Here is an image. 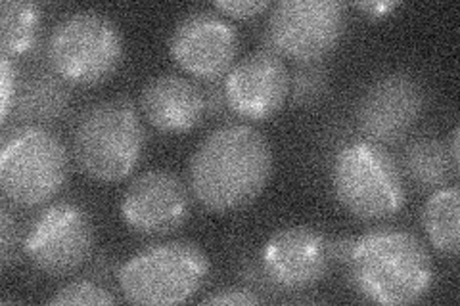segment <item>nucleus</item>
Instances as JSON below:
<instances>
[{"label":"nucleus","instance_id":"nucleus-1","mask_svg":"<svg viewBox=\"0 0 460 306\" xmlns=\"http://www.w3.org/2000/svg\"><path fill=\"white\" fill-rule=\"evenodd\" d=\"M189 172L199 205L215 213L243 209L270 180V144L250 125H223L198 145Z\"/></svg>","mask_w":460,"mask_h":306},{"label":"nucleus","instance_id":"nucleus-2","mask_svg":"<svg viewBox=\"0 0 460 306\" xmlns=\"http://www.w3.org/2000/svg\"><path fill=\"white\" fill-rule=\"evenodd\" d=\"M343 265L358 293L384 306L419 302L436 280L426 245L397 228H378L351 240Z\"/></svg>","mask_w":460,"mask_h":306},{"label":"nucleus","instance_id":"nucleus-3","mask_svg":"<svg viewBox=\"0 0 460 306\" xmlns=\"http://www.w3.org/2000/svg\"><path fill=\"white\" fill-rule=\"evenodd\" d=\"M146 130L133 101L113 98L86 108L74 130V157L86 177L121 182L138 167Z\"/></svg>","mask_w":460,"mask_h":306},{"label":"nucleus","instance_id":"nucleus-4","mask_svg":"<svg viewBox=\"0 0 460 306\" xmlns=\"http://www.w3.org/2000/svg\"><path fill=\"white\" fill-rule=\"evenodd\" d=\"M209 275V258L194 241L150 245L128 258L118 272L125 301L172 306L190 301Z\"/></svg>","mask_w":460,"mask_h":306},{"label":"nucleus","instance_id":"nucleus-5","mask_svg":"<svg viewBox=\"0 0 460 306\" xmlns=\"http://www.w3.org/2000/svg\"><path fill=\"white\" fill-rule=\"evenodd\" d=\"M69 179V153L47 127L22 125L0 145V188L18 207L45 205Z\"/></svg>","mask_w":460,"mask_h":306},{"label":"nucleus","instance_id":"nucleus-6","mask_svg":"<svg viewBox=\"0 0 460 306\" xmlns=\"http://www.w3.org/2000/svg\"><path fill=\"white\" fill-rule=\"evenodd\" d=\"M332 189L340 205L361 221L395 216L407 203V188L395 157L368 140L341 148L332 163Z\"/></svg>","mask_w":460,"mask_h":306},{"label":"nucleus","instance_id":"nucleus-7","mask_svg":"<svg viewBox=\"0 0 460 306\" xmlns=\"http://www.w3.org/2000/svg\"><path fill=\"white\" fill-rule=\"evenodd\" d=\"M47 56L52 71L67 84L94 86L119 69L123 35L104 13L79 10L52 29Z\"/></svg>","mask_w":460,"mask_h":306},{"label":"nucleus","instance_id":"nucleus-8","mask_svg":"<svg viewBox=\"0 0 460 306\" xmlns=\"http://www.w3.org/2000/svg\"><path fill=\"white\" fill-rule=\"evenodd\" d=\"M348 12L338 0H282L272 4L265 39L270 52L299 64L321 62L345 33Z\"/></svg>","mask_w":460,"mask_h":306},{"label":"nucleus","instance_id":"nucleus-9","mask_svg":"<svg viewBox=\"0 0 460 306\" xmlns=\"http://www.w3.org/2000/svg\"><path fill=\"white\" fill-rule=\"evenodd\" d=\"M94 247L91 216L74 203H52L29 228L23 251L31 265L49 275H66L89 260Z\"/></svg>","mask_w":460,"mask_h":306},{"label":"nucleus","instance_id":"nucleus-10","mask_svg":"<svg viewBox=\"0 0 460 306\" xmlns=\"http://www.w3.org/2000/svg\"><path fill=\"white\" fill-rule=\"evenodd\" d=\"M169 52L189 75L208 83L217 81L236 64L238 31L221 13L196 10L177 23Z\"/></svg>","mask_w":460,"mask_h":306},{"label":"nucleus","instance_id":"nucleus-11","mask_svg":"<svg viewBox=\"0 0 460 306\" xmlns=\"http://www.w3.org/2000/svg\"><path fill=\"white\" fill-rule=\"evenodd\" d=\"M189 188L175 172L152 169L140 172L127 186L121 199V218L142 236H167L190 216Z\"/></svg>","mask_w":460,"mask_h":306},{"label":"nucleus","instance_id":"nucleus-12","mask_svg":"<svg viewBox=\"0 0 460 306\" xmlns=\"http://www.w3.org/2000/svg\"><path fill=\"white\" fill-rule=\"evenodd\" d=\"M424 91L409 73H390L374 81L357 108V125L374 144H397L419 123Z\"/></svg>","mask_w":460,"mask_h":306},{"label":"nucleus","instance_id":"nucleus-13","mask_svg":"<svg viewBox=\"0 0 460 306\" xmlns=\"http://www.w3.org/2000/svg\"><path fill=\"white\" fill-rule=\"evenodd\" d=\"M332 262V241L311 226L279 230L261 251V267L267 280L288 291H304L321 284Z\"/></svg>","mask_w":460,"mask_h":306},{"label":"nucleus","instance_id":"nucleus-14","mask_svg":"<svg viewBox=\"0 0 460 306\" xmlns=\"http://www.w3.org/2000/svg\"><path fill=\"white\" fill-rule=\"evenodd\" d=\"M226 108L246 121L277 115L290 96V71L282 57L257 50L236 62L223 77Z\"/></svg>","mask_w":460,"mask_h":306},{"label":"nucleus","instance_id":"nucleus-15","mask_svg":"<svg viewBox=\"0 0 460 306\" xmlns=\"http://www.w3.org/2000/svg\"><path fill=\"white\" fill-rule=\"evenodd\" d=\"M146 121L165 135H184L206 118V96L190 79L167 73L152 79L140 94Z\"/></svg>","mask_w":460,"mask_h":306},{"label":"nucleus","instance_id":"nucleus-16","mask_svg":"<svg viewBox=\"0 0 460 306\" xmlns=\"http://www.w3.org/2000/svg\"><path fill=\"white\" fill-rule=\"evenodd\" d=\"M67 83L56 73L39 71L25 79L13 98L12 111L13 118L23 125H49L64 118L69 109V89Z\"/></svg>","mask_w":460,"mask_h":306},{"label":"nucleus","instance_id":"nucleus-17","mask_svg":"<svg viewBox=\"0 0 460 306\" xmlns=\"http://www.w3.org/2000/svg\"><path fill=\"white\" fill-rule=\"evenodd\" d=\"M402 170L407 172L411 182L424 192H436L445 188L458 174L453 169L447 144L431 136L416 138L407 145L402 152Z\"/></svg>","mask_w":460,"mask_h":306},{"label":"nucleus","instance_id":"nucleus-18","mask_svg":"<svg viewBox=\"0 0 460 306\" xmlns=\"http://www.w3.org/2000/svg\"><path fill=\"white\" fill-rule=\"evenodd\" d=\"M460 194L456 186H445L431 194L422 209V226L436 251L456 257L460 247Z\"/></svg>","mask_w":460,"mask_h":306},{"label":"nucleus","instance_id":"nucleus-19","mask_svg":"<svg viewBox=\"0 0 460 306\" xmlns=\"http://www.w3.org/2000/svg\"><path fill=\"white\" fill-rule=\"evenodd\" d=\"M40 35V8L25 0H4L0 4V50L16 57L33 52Z\"/></svg>","mask_w":460,"mask_h":306},{"label":"nucleus","instance_id":"nucleus-20","mask_svg":"<svg viewBox=\"0 0 460 306\" xmlns=\"http://www.w3.org/2000/svg\"><path fill=\"white\" fill-rule=\"evenodd\" d=\"M330 77L328 69L321 62L299 64L290 75V94L296 106H314L328 94Z\"/></svg>","mask_w":460,"mask_h":306},{"label":"nucleus","instance_id":"nucleus-21","mask_svg":"<svg viewBox=\"0 0 460 306\" xmlns=\"http://www.w3.org/2000/svg\"><path fill=\"white\" fill-rule=\"evenodd\" d=\"M115 299L108 289L89 280H77L60 287L49 301L52 306H79V304H115Z\"/></svg>","mask_w":460,"mask_h":306},{"label":"nucleus","instance_id":"nucleus-22","mask_svg":"<svg viewBox=\"0 0 460 306\" xmlns=\"http://www.w3.org/2000/svg\"><path fill=\"white\" fill-rule=\"evenodd\" d=\"M18 92V69L13 60L3 56L0 57V119L6 121L12 111L13 98Z\"/></svg>","mask_w":460,"mask_h":306},{"label":"nucleus","instance_id":"nucleus-23","mask_svg":"<svg viewBox=\"0 0 460 306\" xmlns=\"http://www.w3.org/2000/svg\"><path fill=\"white\" fill-rule=\"evenodd\" d=\"M213 6L221 12V16L233 20H252L272 8L269 0H217Z\"/></svg>","mask_w":460,"mask_h":306},{"label":"nucleus","instance_id":"nucleus-24","mask_svg":"<svg viewBox=\"0 0 460 306\" xmlns=\"http://www.w3.org/2000/svg\"><path fill=\"white\" fill-rule=\"evenodd\" d=\"M261 302L263 299L259 297L255 291L243 289V287L223 289L201 301V304H223V306H253Z\"/></svg>","mask_w":460,"mask_h":306},{"label":"nucleus","instance_id":"nucleus-25","mask_svg":"<svg viewBox=\"0 0 460 306\" xmlns=\"http://www.w3.org/2000/svg\"><path fill=\"white\" fill-rule=\"evenodd\" d=\"M16 249V223L6 207L0 209V265L6 268Z\"/></svg>","mask_w":460,"mask_h":306},{"label":"nucleus","instance_id":"nucleus-26","mask_svg":"<svg viewBox=\"0 0 460 306\" xmlns=\"http://www.w3.org/2000/svg\"><path fill=\"white\" fill-rule=\"evenodd\" d=\"M206 96V111L209 115H219L221 111L228 109L226 108V100H225V86L223 81H209V84L204 89Z\"/></svg>","mask_w":460,"mask_h":306},{"label":"nucleus","instance_id":"nucleus-27","mask_svg":"<svg viewBox=\"0 0 460 306\" xmlns=\"http://www.w3.org/2000/svg\"><path fill=\"white\" fill-rule=\"evenodd\" d=\"M353 6L361 10L367 18L380 20L390 16L395 8H399V3H395V0H367V3H355Z\"/></svg>","mask_w":460,"mask_h":306},{"label":"nucleus","instance_id":"nucleus-28","mask_svg":"<svg viewBox=\"0 0 460 306\" xmlns=\"http://www.w3.org/2000/svg\"><path fill=\"white\" fill-rule=\"evenodd\" d=\"M458 127L453 130V135H451V145L447 148V152H449V157H451V163H453V169L458 172V167H460V153H458Z\"/></svg>","mask_w":460,"mask_h":306}]
</instances>
